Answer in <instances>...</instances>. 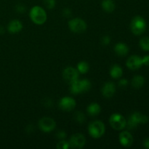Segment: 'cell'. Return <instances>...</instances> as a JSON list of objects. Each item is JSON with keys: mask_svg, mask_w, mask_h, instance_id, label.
Listing matches in <instances>:
<instances>
[{"mask_svg": "<svg viewBox=\"0 0 149 149\" xmlns=\"http://www.w3.org/2000/svg\"><path fill=\"white\" fill-rule=\"evenodd\" d=\"M30 18L36 25H42L47 21V15L45 9L39 6H34L30 10Z\"/></svg>", "mask_w": 149, "mask_h": 149, "instance_id": "obj_1", "label": "cell"}, {"mask_svg": "<svg viewBox=\"0 0 149 149\" xmlns=\"http://www.w3.org/2000/svg\"><path fill=\"white\" fill-rule=\"evenodd\" d=\"M89 134L95 139L100 138L104 135L106 132V127L101 121L96 120L91 122L88 127Z\"/></svg>", "mask_w": 149, "mask_h": 149, "instance_id": "obj_2", "label": "cell"}, {"mask_svg": "<svg viewBox=\"0 0 149 149\" xmlns=\"http://www.w3.org/2000/svg\"><path fill=\"white\" fill-rule=\"evenodd\" d=\"M130 29L134 34L141 35L144 33L146 29V20L141 16H136L131 21Z\"/></svg>", "mask_w": 149, "mask_h": 149, "instance_id": "obj_3", "label": "cell"}, {"mask_svg": "<svg viewBox=\"0 0 149 149\" xmlns=\"http://www.w3.org/2000/svg\"><path fill=\"white\" fill-rule=\"evenodd\" d=\"M109 123L111 127L116 130H122L126 127L127 120L122 114L118 113H113L110 116Z\"/></svg>", "mask_w": 149, "mask_h": 149, "instance_id": "obj_4", "label": "cell"}, {"mask_svg": "<svg viewBox=\"0 0 149 149\" xmlns=\"http://www.w3.org/2000/svg\"><path fill=\"white\" fill-rule=\"evenodd\" d=\"M68 27L70 30L74 33H81L85 31L87 26L86 22L83 19L77 17V18L71 19L68 22Z\"/></svg>", "mask_w": 149, "mask_h": 149, "instance_id": "obj_5", "label": "cell"}, {"mask_svg": "<svg viewBox=\"0 0 149 149\" xmlns=\"http://www.w3.org/2000/svg\"><path fill=\"white\" fill-rule=\"evenodd\" d=\"M38 125L42 132L48 133L55 130L56 123L52 118L43 117L39 120Z\"/></svg>", "mask_w": 149, "mask_h": 149, "instance_id": "obj_6", "label": "cell"}, {"mask_svg": "<svg viewBox=\"0 0 149 149\" xmlns=\"http://www.w3.org/2000/svg\"><path fill=\"white\" fill-rule=\"evenodd\" d=\"M79 75V73L78 70L74 68V67L71 66L67 67L66 68L64 69L63 72V79L65 81H67L69 84H71L74 81L78 80Z\"/></svg>", "mask_w": 149, "mask_h": 149, "instance_id": "obj_7", "label": "cell"}, {"mask_svg": "<svg viewBox=\"0 0 149 149\" xmlns=\"http://www.w3.org/2000/svg\"><path fill=\"white\" fill-rule=\"evenodd\" d=\"M70 147L73 148H82L86 144V138L82 134L76 133L71 137Z\"/></svg>", "mask_w": 149, "mask_h": 149, "instance_id": "obj_8", "label": "cell"}, {"mask_svg": "<svg viewBox=\"0 0 149 149\" xmlns=\"http://www.w3.org/2000/svg\"><path fill=\"white\" fill-rule=\"evenodd\" d=\"M77 106L76 100L73 97H65L61 99L59 102V108L64 111H71Z\"/></svg>", "mask_w": 149, "mask_h": 149, "instance_id": "obj_9", "label": "cell"}, {"mask_svg": "<svg viewBox=\"0 0 149 149\" xmlns=\"http://www.w3.org/2000/svg\"><path fill=\"white\" fill-rule=\"evenodd\" d=\"M127 66L131 70H138L142 66L143 64L142 58L138 55H132L127 59L126 63Z\"/></svg>", "mask_w": 149, "mask_h": 149, "instance_id": "obj_10", "label": "cell"}, {"mask_svg": "<svg viewBox=\"0 0 149 149\" xmlns=\"http://www.w3.org/2000/svg\"><path fill=\"white\" fill-rule=\"evenodd\" d=\"M119 143L124 147H130L133 143V137L131 133L127 131H123L119 135Z\"/></svg>", "mask_w": 149, "mask_h": 149, "instance_id": "obj_11", "label": "cell"}, {"mask_svg": "<svg viewBox=\"0 0 149 149\" xmlns=\"http://www.w3.org/2000/svg\"><path fill=\"white\" fill-rule=\"evenodd\" d=\"M102 95L106 98H110L113 95L115 94L116 92V86L114 83L111 81H108L102 87Z\"/></svg>", "mask_w": 149, "mask_h": 149, "instance_id": "obj_12", "label": "cell"}, {"mask_svg": "<svg viewBox=\"0 0 149 149\" xmlns=\"http://www.w3.org/2000/svg\"><path fill=\"white\" fill-rule=\"evenodd\" d=\"M23 29V23L19 20H11L7 26V30L10 33H19Z\"/></svg>", "mask_w": 149, "mask_h": 149, "instance_id": "obj_13", "label": "cell"}, {"mask_svg": "<svg viewBox=\"0 0 149 149\" xmlns=\"http://www.w3.org/2000/svg\"><path fill=\"white\" fill-rule=\"evenodd\" d=\"M114 51L119 56H125L129 52V47L127 45L123 42H119L114 47Z\"/></svg>", "mask_w": 149, "mask_h": 149, "instance_id": "obj_14", "label": "cell"}, {"mask_svg": "<svg viewBox=\"0 0 149 149\" xmlns=\"http://www.w3.org/2000/svg\"><path fill=\"white\" fill-rule=\"evenodd\" d=\"M131 119L135 122L137 125L138 124H146L148 122V117L146 115L142 114L140 112H135L130 116Z\"/></svg>", "mask_w": 149, "mask_h": 149, "instance_id": "obj_15", "label": "cell"}, {"mask_svg": "<svg viewBox=\"0 0 149 149\" xmlns=\"http://www.w3.org/2000/svg\"><path fill=\"white\" fill-rule=\"evenodd\" d=\"M87 111L90 116H95L99 115V113L101 111V108L99 104L96 103H93L88 106L87 109Z\"/></svg>", "mask_w": 149, "mask_h": 149, "instance_id": "obj_16", "label": "cell"}, {"mask_svg": "<svg viewBox=\"0 0 149 149\" xmlns=\"http://www.w3.org/2000/svg\"><path fill=\"white\" fill-rule=\"evenodd\" d=\"M101 5L103 10L107 13H112L116 8V5L113 0H103Z\"/></svg>", "mask_w": 149, "mask_h": 149, "instance_id": "obj_17", "label": "cell"}, {"mask_svg": "<svg viewBox=\"0 0 149 149\" xmlns=\"http://www.w3.org/2000/svg\"><path fill=\"white\" fill-rule=\"evenodd\" d=\"M123 70L119 65H113L110 70V75L113 79H119L122 76Z\"/></svg>", "mask_w": 149, "mask_h": 149, "instance_id": "obj_18", "label": "cell"}, {"mask_svg": "<svg viewBox=\"0 0 149 149\" xmlns=\"http://www.w3.org/2000/svg\"><path fill=\"white\" fill-rule=\"evenodd\" d=\"M145 83V79L142 76H135L132 80V85L135 88H141Z\"/></svg>", "mask_w": 149, "mask_h": 149, "instance_id": "obj_19", "label": "cell"}, {"mask_svg": "<svg viewBox=\"0 0 149 149\" xmlns=\"http://www.w3.org/2000/svg\"><path fill=\"white\" fill-rule=\"evenodd\" d=\"M89 68H90V65H89L88 63L86 62V61H81L77 65V69L78 70L79 73L84 74L87 73V71H89Z\"/></svg>", "mask_w": 149, "mask_h": 149, "instance_id": "obj_20", "label": "cell"}, {"mask_svg": "<svg viewBox=\"0 0 149 149\" xmlns=\"http://www.w3.org/2000/svg\"><path fill=\"white\" fill-rule=\"evenodd\" d=\"M70 90H71V93L74 95H78L81 93V87H80L79 84V80L78 79L77 81H74L73 83H71Z\"/></svg>", "mask_w": 149, "mask_h": 149, "instance_id": "obj_21", "label": "cell"}, {"mask_svg": "<svg viewBox=\"0 0 149 149\" xmlns=\"http://www.w3.org/2000/svg\"><path fill=\"white\" fill-rule=\"evenodd\" d=\"M79 84L80 87H81V93H85L87 92L90 88H91V83L87 79H84L79 80Z\"/></svg>", "mask_w": 149, "mask_h": 149, "instance_id": "obj_22", "label": "cell"}, {"mask_svg": "<svg viewBox=\"0 0 149 149\" xmlns=\"http://www.w3.org/2000/svg\"><path fill=\"white\" fill-rule=\"evenodd\" d=\"M74 120L79 124H82L85 122L86 116L83 112L81 111H77L74 115Z\"/></svg>", "mask_w": 149, "mask_h": 149, "instance_id": "obj_23", "label": "cell"}, {"mask_svg": "<svg viewBox=\"0 0 149 149\" xmlns=\"http://www.w3.org/2000/svg\"><path fill=\"white\" fill-rule=\"evenodd\" d=\"M140 47L143 49L144 51H149V37L144 36L141 39L139 42Z\"/></svg>", "mask_w": 149, "mask_h": 149, "instance_id": "obj_24", "label": "cell"}, {"mask_svg": "<svg viewBox=\"0 0 149 149\" xmlns=\"http://www.w3.org/2000/svg\"><path fill=\"white\" fill-rule=\"evenodd\" d=\"M57 148L58 149H68L70 148L69 142L65 141V140H61L60 142L57 144Z\"/></svg>", "mask_w": 149, "mask_h": 149, "instance_id": "obj_25", "label": "cell"}, {"mask_svg": "<svg viewBox=\"0 0 149 149\" xmlns=\"http://www.w3.org/2000/svg\"><path fill=\"white\" fill-rule=\"evenodd\" d=\"M45 2V6L47 7V8L49 9V10H52L54 7H55V0H45L44 1Z\"/></svg>", "mask_w": 149, "mask_h": 149, "instance_id": "obj_26", "label": "cell"}, {"mask_svg": "<svg viewBox=\"0 0 149 149\" xmlns=\"http://www.w3.org/2000/svg\"><path fill=\"white\" fill-rule=\"evenodd\" d=\"M62 14L64 17L68 18V17H71V15H72V11L69 8H64L62 11Z\"/></svg>", "mask_w": 149, "mask_h": 149, "instance_id": "obj_27", "label": "cell"}, {"mask_svg": "<svg viewBox=\"0 0 149 149\" xmlns=\"http://www.w3.org/2000/svg\"><path fill=\"white\" fill-rule=\"evenodd\" d=\"M66 136H67L66 132H65V131H63V130L58 131L56 134L57 138L59 139L60 141H61V140H65V138H66Z\"/></svg>", "mask_w": 149, "mask_h": 149, "instance_id": "obj_28", "label": "cell"}, {"mask_svg": "<svg viewBox=\"0 0 149 149\" xmlns=\"http://www.w3.org/2000/svg\"><path fill=\"white\" fill-rule=\"evenodd\" d=\"M16 11L18 13H24L26 11V7L23 4H18L16 5Z\"/></svg>", "mask_w": 149, "mask_h": 149, "instance_id": "obj_29", "label": "cell"}, {"mask_svg": "<svg viewBox=\"0 0 149 149\" xmlns=\"http://www.w3.org/2000/svg\"><path fill=\"white\" fill-rule=\"evenodd\" d=\"M101 42H102V44H103V45H106V46H107V45H109V44L111 43L110 36H103V37L102 38Z\"/></svg>", "mask_w": 149, "mask_h": 149, "instance_id": "obj_30", "label": "cell"}, {"mask_svg": "<svg viewBox=\"0 0 149 149\" xmlns=\"http://www.w3.org/2000/svg\"><path fill=\"white\" fill-rule=\"evenodd\" d=\"M44 103V106H45V107H51V106H52V104H53V103H52V100H50L49 98H45V102H43Z\"/></svg>", "mask_w": 149, "mask_h": 149, "instance_id": "obj_31", "label": "cell"}, {"mask_svg": "<svg viewBox=\"0 0 149 149\" xmlns=\"http://www.w3.org/2000/svg\"><path fill=\"white\" fill-rule=\"evenodd\" d=\"M128 84V81L126 79H120L119 81V85L120 86V87H126V86H127Z\"/></svg>", "mask_w": 149, "mask_h": 149, "instance_id": "obj_32", "label": "cell"}, {"mask_svg": "<svg viewBox=\"0 0 149 149\" xmlns=\"http://www.w3.org/2000/svg\"><path fill=\"white\" fill-rule=\"evenodd\" d=\"M142 61H143V64L145 65H147L148 66L149 65V55H146L145 57L142 58Z\"/></svg>", "mask_w": 149, "mask_h": 149, "instance_id": "obj_33", "label": "cell"}, {"mask_svg": "<svg viewBox=\"0 0 149 149\" xmlns=\"http://www.w3.org/2000/svg\"><path fill=\"white\" fill-rule=\"evenodd\" d=\"M33 130H34V127H33L32 125H28L27 127H26V131H27V132H29V133L32 132Z\"/></svg>", "mask_w": 149, "mask_h": 149, "instance_id": "obj_34", "label": "cell"}, {"mask_svg": "<svg viewBox=\"0 0 149 149\" xmlns=\"http://www.w3.org/2000/svg\"><path fill=\"white\" fill-rule=\"evenodd\" d=\"M143 146L145 148H149V138H146V139L143 141Z\"/></svg>", "mask_w": 149, "mask_h": 149, "instance_id": "obj_35", "label": "cell"}, {"mask_svg": "<svg viewBox=\"0 0 149 149\" xmlns=\"http://www.w3.org/2000/svg\"><path fill=\"white\" fill-rule=\"evenodd\" d=\"M4 31H4V27H3V26H0V35L3 34V33H4Z\"/></svg>", "mask_w": 149, "mask_h": 149, "instance_id": "obj_36", "label": "cell"}]
</instances>
